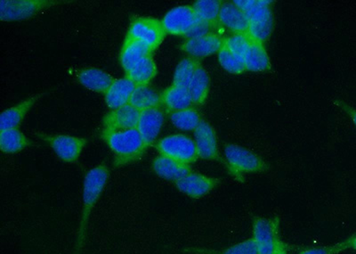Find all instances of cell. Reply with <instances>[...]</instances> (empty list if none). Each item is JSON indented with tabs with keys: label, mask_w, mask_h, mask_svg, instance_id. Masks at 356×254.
Segmentation results:
<instances>
[{
	"label": "cell",
	"mask_w": 356,
	"mask_h": 254,
	"mask_svg": "<svg viewBox=\"0 0 356 254\" xmlns=\"http://www.w3.org/2000/svg\"><path fill=\"white\" fill-rule=\"evenodd\" d=\"M224 254H257V244L253 238H251L245 242L230 247Z\"/></svg>",
	"instance_id": "obj_33"
},
{
	"label": "cell",
	"mask_w": 356,
	"mask_h": 254,
	"mask_svg": "<svg viewBox=\"0 0 356 254\" xmlns=\"http://www.w3.org/2000/svg\"><path fill=\"white\" fill-rule=\"evenodd\" d=\"M162 22L152 17L134 18L127 37L144 43L152 51L157 49L166 37Z\"/></svg>",
	"instance_id": "obj_5"
},
{
	"label": "cell",
	"mask_w": 356,
	"mask_h": 254,
	"mask_svg": "<svg viewBox=\"0 0 356 254\" xmlns=\"http://www.w3.org/2000/svg\"><path fill=\"white\" fill-rule=\"evenodd\" d=\"M129 104L139 112L159 108L161 106V94H158L148 86H136Z\"/></svg>",
	"instance_id": "obj_25"
},
{
	"label": "cell",
	"mask_w": 356,
	"mask_h": 254,
	"mask_svg": "<svg viewBox=\"0 0 356 254\" xmlns=\"http://www.w3.org/2000/svg\"><path fill=\"white\" fill-rule=\"evenodd\" d=\"M252 41L248 33H237L225 40L224 46L231 52L243 59V56L249 49Z\"/></svg>",
	"instance_id": "obj_32"
},
{
	"label": "cell",
	"mask_w": 356,
	"mask_h": 254,
	"mask_svg": "<svg viewBox=\"0 0 356 254\" xmlns=\"http://www.w3.org/2000/svg\"><path fill=\"white\" fill-rule=\"evenodd\" d=\"M42 138L61 160L68 164L77 163L88 143L87 139L69 135H44Z\"/></svg>",
	"instance_id": "obj_9"
},
{
	"label": "cell",
	"mask_w": 356,
	"mask_h": 254,
	"mask_svg": "<svg viewBox=\"0 0 356 254\" xmlns=\"http://www.w3.org/2000/svg\"><path fill=\"white\" fill-rule=\"evenodd\" d=\"M155 148L161 155L186 164L195 163L199 158L195 141L182 134L161 138L156 143Z\"/></svg>",
	"instance_id": "obj_4"
},
{
	"label": "cell",
	"mask_w": 356,
	"mask_h": 254,
	"mask_svg": "<svg viewBox=\"0 0 356 254\" xmlns=\"http://www.w3.org/2000/svg\"><path fill=\"white\" fill-rule=\"evenodd\" d=\"M218 180L200 173H191L176 182L178 190L192 198H200L208 195L218 185Z\"/></svg>",
	"instance_id": "obj_12"
},
{
	"label": "cell",
	"mask_w": 356,
	"mask_h": 254,
	"mask_svg": "<svg viewBox=\"0 0 356 254\" xmlns=\"http://www.w3.org/2000/svg\"><path fill=\"white\" fill-rule=\"evenodd\" d=\"M218 20L229 30L237 33H247L249 21L247 15L234 3H225L219 13Z\"/></svg>",
	"instance_id": "obj_18"
},
{
	"label": "cell",
	"mask_w": 356,
	"mask_h": 254,
	"mask_svg": "<svg viewBox=\"0 0 356 254\" xmlns=\"http://www.w3.org/2000/svg\"><path fill=\"white\" fill-rule=\"evenodd\" d=\"M300 254H332V250L329 248H313L304 251Z\"/></svg>",
	"instance_id": "obj_35"
},
{
	"label": "cell",
	"mask_w": 356,
	"mask_h": 254,
	"mask_svg": "<svg viewBox=\"0 0 356 254\" xmlns=\"http://www.w3.org/2000/svg\"><path fill=\"white\" fill-rule=\"evenodd\" d=\"M54 4L47 0H2L0 18L5 22L26 20Z\"/></svg>",
	"instance_id": "obj_7"
},
{
	"label": "cell",
	"mask_w": 356,
	"mask_h": 254,
	"mask_svg": "<svg viewBox=\"0 0 356 254\" xmlns=\"http://www.w3.org/2000/svg\"><path fill=\"white\" fill-rule=\"evenodd\" d=\"M221 6V2L218 0H199L193 8L199 22L212 25L218 19Z\"/></svg>",
	"instance_id": "obj_29"
},
{
	"label": "cell",
	"mask_w": 356,
	"mask_h": 254,
	"mask_svg": "<svg viewBox=\"0 0 356 254\" xmlns=\"http://www.w3.org/2000/svg\"><path fill=\"white\" fill-rule=\"evenodd\" d=\"M157 74V65L151 54L144 57L127 72L126 77L131 79L136 86H148Z\"/></svg>",
	"instance_id": "obj_23"
},
{
	"label": "cell",
	"mask_w": 356,
	"mask_h": 254,
	"mask_svg": "<svg viewBox=\"0 0 356 254\" xmlns=\"http://www.w3.org/2000/svg\"><path fill=\"white\" fill-rule=\"evenodd\" d=\"M161 106L168 113L177 112L184 109H188L192 106L193 100L191 98L187 88L177 87L172 85L166 88L161 94Z\"/></svg>",
	"instance_id": "obj_21"
},
{
	"label": "cell",
	"mask_w": 356,
	"mask_h": 254,
	"mask_svg": "<svg viewBox=\"0 0 356 254\" xmlns=\"http://www.w3.org/2000/svg\"><path fill=\"white\" fill-rule=\"evenodd\" d=\"M218 61L222 68L230 74H239L246 70L243 59L231 52L225 46L218 52Z\"/></svg>",
	"instance_id": "obj_31"
},
{
	"label": "cell",
	"mask_w": 356,
	"mask_h": 254,
	"mask_svg": "<svg viewBox=\"0 0 356 254\" xmlns=\"http://www.w3.org/2000/svg\"><path fill=\"white\" fill-rule=\"evenodd\" d=\"M38 98H39V96L29 98V100L18 104L17 106L4 111L0 116V132L17 129Z\"/></svg>",
	"instance_id": "obj_22"
},
{
	"label": "cell",
	"mask_w": 356,
	"mask_h": 254,
	"mask_svg": "<svg viewBox=\"0 0 356 254\" xmlns=\"http://www.w3.org/2000/svg\"><path fill=\"white\" fill-rule=\"evenodd\" d=\"M200 66V63L195 59H183L178 63L176 72H175L173 85L177 87L188 88L191 81Z\"/></svg>",
	"instance_id": "obj_28"
},
{
	"label": "cell",
	"mask_w": 356,
	"mask_h": 254,
	"mask_svg": "<svg viewBox=\"0 0 356 254\" xmlns=\"http://www.w3.org/2000/svg\"><path fill=\"white\" fill-rule=\"evenodd\" d=\"M170 120L181 130H195L202 122L200 114L193 108L170 113Z\"/></svg>",
	"instance_id": "obj_30"
},
{
	"label": "cell",
	"mask_w": 356,
	"mask_h": 254,
	"mask_svg": "<svg viewBox=\"0 0 356 254\" xmlns=\"http://www.w3.org/2000/svg\"><path fill=\"white\" fill-rule=\"evenodd\" d=\"M224 42L218 35L209 33L199 39H188L181 45L180 49L195 57H205L219 52Z\"/></svg>",
	"instance_id": "obj_15"
},
{
	"label": "cell",
	"mask_w": 356,
	"mask_h": 254,
	"mask_svg": "<svg viewBox=\"0 0 356 254\" xmlns=\"http://www.w3.org/2000/svg\"><path fill=\"white\" fill-rule=\"evenodd\" d=\"M245 68L250 72H265L270 68L269 56L263 43L252 41L243 56Z\"/></svg>",
	"instance_id": "obj_24"
},
{
	"label": "cell",
	"mask_w": 356,
	"mask_h": 254,
	"mask_svg": "<svg viewBox=\"0 0 356 254\" xmlns=\"http://www.w3.org/2000/svg\"><path fill=\"white\" fill-rule=\"evenodd\" d=\"M209 84H211V79L208 72L200 66L187 88L193 104L200 106L205 103L209 95Z\"/></svg>",
	"instance_id": "obj_27"
},
{
	"label": "cell",
	"mask_w": 356,
	"mask_h": 254,
	"mask_svg": "<svg viewBox=\"0 0 356 254\" xmlns=\"http://www.w3.org/2000/svg\"><path fill=\"white\" fill-rule=\"evenodd\" d=\"M140 112L131 104L106 114L103 120L104 129L109 130L132 129L138 128Z\"/></svg>",
	"instance_id": "obj_13"
},
{
	"label": "cell",
	"mask_w": 356,
	"mask_h": 254,
	"mask_svg": "<svg viewBox=\"0 0 356 254\" xmlns=\"http://www.w3.org/2000/svg\"><path fill=\"white\" fill-rule=\"evenodd\" d=\"M253 239L257 246V254H273L282 243L277 238V228L273 221L257 219L253 225Z\"/></svg>",
	"instance_id": "obj_10"
},
{
	"label": "cell",
	"mask_w": 356,
	"mask_h": 254,
	"mask_svg": "<svg viewBox=\"0 0 356 254\" xmlns=\"http://www.w3.org/2000/svg\"><path fill=\"white\" fill-rule=\"evenodd\" d=\"M348 113H350L352 116L353 120H354L355 125L356 126V111L348 109Z\"/></svg>",
	"instance_id": "obj_38"
},
{
	"label": "cell",
	"mask_w": 356,
	"mask_h": 254,
	"mask_svg": "<svg viewBox=\"0 0 356 254\" xmlns=\"http://www.w3.org/2000/svg\"><path fill=\"white\" fill-rule=\"evenodd\" d=\"M110 170L106 164H100L88 171L85 177L83 186V208H82L81 228H79L77 249L83 243L86 231L95 203L99 199L109 179Z\"/></svg>",
	"instance_id": "obj_3"
},
{
	"label": "cell",
	"mask_w": 356,
	"mask_h": 254,
	"mask_svg": "<svg viewBox=\"0 0 356 254\" xmlns=\"http://www.w3.org/2000/svg\"><path fill=\"white\" fill-rule=\"evenodd\" d=\"M79 84L89 90L106 95L111 84L115 81L107 72L97 68L81 70L77 75Z\"/></svg>",
	"instance_id": "obj_19"
},
{
	"label": "cell",
	"mask_w": 356,
	"mask_h": 254,
	"mask_svg": "<svg viewBox=\"0 0 356 254\" xmlns=\"http://www.w3.org/2000/svg\"><path fill=\"white\" fill-rule=\"evenodd\" d=\"M349 246L352 247L356 251V236L353 237L350 241L348 242Z\"/></svg>",
	"instance_id": "obj_37"
},
{
	"label": "cell",
	"mask_w": 356,
	"mask_h": 254,
	"mask_svg": "<svg viewBox=\"0 0 356 254\" xmlns=\"http://www.w3.org/2000/svg\"><path fill=\"white\" fill-rule=\"evenodd\" d=\"M101 138L114 154L113 166L120 168L139 160L146 145L138 129L109 130L104 129Z\"/></svg>",
	"instance_id": "obj_1"
},
{
	"label": "cell",
	"mask_w": 356,
	"mask_h": 254,
	"mask_svg": "<svg viewBox=\"0 0 356 254\" xmlns=\"http://www.w3.org/2000/svg\"><path fill=\"white\" fill-rule=\"evenodd\" d=\"M154 53L144 43L139 41L129 39L126 37L124 40L122 51H120V61L124 71L129 72L134 66L139 61H141L144 57Z\"/></svg>",
	"instance_id": "obj_20"
},
{
	"label": "cell",
	"mask_w": 356,
	"mask_h": 254,
	"mask_svg": "<svg viewBox=\"0 0 356 254\" xmlns=\"http://www.w3.org/2000/svg\"><path fill=\"white\" fill-rule=\"evenodd\" d=\"M195 132V141L199 158L204 160H217L218 158L217 136L212 127L208 122L202 120Z\"/></svg>",
	"instance_id": "obj_14"
},
{
	"label": "cell",
	"mask_w": 356,
	"mask_h": 254,
	"mask_svg": "<svg viewBox=\"0 0 356 254\" xmlns=\"http://www.w3.org/2000/svg\"><path fill=\"white\" fill-rule=\"evenodd\" d=\"M152 169L162 179L176 182L192 173L190 164L181 163L179 161L161 154L152 161Z\"/></svg>",
	"instance_id": "obj_16"
},
{
	"label": "cell",
	"mask_w": 356,
	"mask_h": 254,
	"mask_svg": "<svg viewBox=\"0 0 356 254\" xmlns=\"http://www.w3.org/2000/svg\"><path fill=\"white\" fill-rule=\"evenodd\" d=\"M234 5L247 15L249 21L248 35L250 39L263 43L268 39L273 28V19L270 4L266 0H237Z\"/></svg>",
	"instance_id": "obj_2"
},
{
	"label": "cell",
	"mask_w": 356,
	"mask_h": 254,
	"mask_svg": "<svg viewBox=\"0 0 356 254\" xmlns=\"http://www.w3.org/2000/svg\"><path fill=\"white\" fill-rule=\"evenodd\" d=\"M164 123L163 111L159 108H152L140 112L138 130L141 135L146 148L150 147L157 139Z\"/></svg>",
	"instance_id": "obj_11"
},
{
	"label": "cell",
	"mask_w": 356,
	"mask_h": 254,
	"mask_svg": "<svg viewBox=\"0 0 356 254\" xmlns=\"http://www.w3.org/2000/svg\"><path fill=\"white\" fill-rule=\"evenodd\" d=\"M161 22L167 34L186 36L198 19L193 6H180L168 12Z\"/></svg>",
	"instance_id": "obj_8"
},
{
	"label": "cell",
	"mask_w": 356,
	"mask_h": 254,
	"mask_svg": "<svg viewBox=\"0 0 356 254\" xmlns=\"http://www.w3.org/2000/svg\"><path fill=\"white\" fill-rule=\"evenodd\" d=\"M225 157L232 173L235 176L265 170V164L261 159L241 145H227L225 149Z\"/></svg>",
	"instance_id": "obj_6"
},
{
	"label": "cell",
	"mask_w": 356,
	"mask_h": 254,
	"mask_svg": "<svg viewBox=\"0 0 356 254\" xmlns=\"http://www.w3.org/2000/svg\"><path fill=\"white\" fill-rule=\"evenodd\" d=\"M273 254H289L287 251H286L285 247L281 244V246L279 247L277 251Z\"/></svg>",
	"instance_id": "obj_36"
},
{
	"label": "cell",
	"mask_w": 356,
	"mask_h": 254,
	"mask_svg": "<svg viewBox=\"0 0 356 254\" xmlns=\"http://www.w3.org/2000/svg\"><path fill=\"white\" fill-rule=\"evenodd\" d=\"M136 87V85L128 77L115 79L104 95L108 107L116 110L129 104Z\"/></svg>",
	"instance_id": "obj_17"
},
{
	"label": "cell",
	"mask_w": 356,
	"mask_h": 254,
	"mask_svg": "<svg viewBox=\"0 0 356 254\" xmlns=\"http://www.w3.org/2000/svg\"><path fill=\"white\" fill-rule=\"evenodd\" d=\"M211 24L198 21L186 37L188 38V39H199V38L204 37L206 35L211 33Z\"/></svg>",
	"instance_id": "obj_34"
},
{
	"label": "cell",
	"mask_w": 356,
	"mask_h": 254,
	"mask_svg": "<svg viewBox=\"0 0 356 254\" xmlns=\"http://www.w3.org/2000/svg\"><path fill=\"white\" fill-rule=\"evenodd\" d=\"M30 145L31 142L27 136L18 129L0 132V148L5 154H17Z\"/></svg>",
	"instance_id": "obj_26"
}]
</instances>
